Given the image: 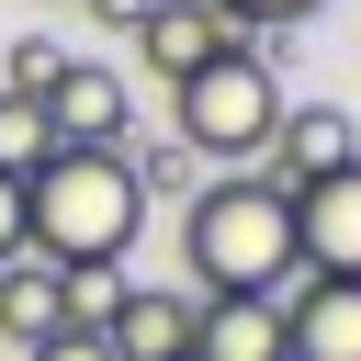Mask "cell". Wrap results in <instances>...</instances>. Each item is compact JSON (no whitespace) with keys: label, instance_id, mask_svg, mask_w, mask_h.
I'll return each instance as SVG.
<instances>
[{"label":"cell","instance_id":"1","mask_svg":"<svg viewBox=\"0 0 361 361\" xmlns=\"http://www.w3.org/2000/svg\"><path fill=\"white\" fill-rule=\"evenodd\" d=\"M135 226H147V192L124 147H45L23 169V248L45 271H124Z\"/></svg>","mask_w":361,"mask_h":361},{"label":"cell","instance_id":"2","mask_svg":"<svg viewBox=\"0 0 361 361\" xmlns=\"http://www.w3.org/2000/svg\"><path fill=\"white\" fill-rule=\"evenodd\" d=\"M180 271L203 293H282L293 271V192L282 180H203L180 214Z\"/></svg>","mask_w":361,"mask_h":361},{"label":"cell","instance_id":"3","mask_svg":"<svg viewBox=\"0 0 361 361\" xmlns=\"http://www.w3.org/2000/svg\"><path fill=\"white\" fill-rule=\"evenodd\" d=\"M271 113H282V68L259 56V45H214L180 90H169V135L192 147V158H259L271 147Z\"/></svg>","mask_w":361,"mask_h":361},{"label":"cell","instance_id":"4","mask_svg":"<svg viewBox=\"0 0 361 361\" xmlns=\"http://www.w3.org/2000/svg\"><path fill=\"white\" fill-rule=\"evenodd\" d=\"M282 361H361V282L293 271L282 282Z\"/></svg>","mask_w":361,"mask_h":361},{"label":"cell","instance_id":"5","mask_svg":"<svg viewBox=\"0 0 361 361\" xmlns=\"http://www.w3.org/2000/svg\"><path fill=\"white\" fill-rule=\"evenodd\" d=\"M293 271H338V282H361V158L293 192Z\"/></svg>","mask_w":361,"mask_h":361},{"label":"cell","instance_id":"6","mask_svg":"<svg viewBox=\"0 0 361 361\" xmlns=\"http://www.w3.org/2000/svg\"><path fill=\"white\" fill-rule=\"evenodd\" d=\"M259 158H271V180H282V192H305V180H327V169H350V158H361V124H350L338 102H282Z\"/></svg>","mask_w":361,"mask_h":361},{"label":"cell","instance_id":"7","mask_svg":"<svg viewBox=\"0 0 361 361\" xmlns=\"http://www.w3.org/2000/svg\"><path fill=\"white\" fill-rule=\"evenodd\" d=\"M45 124H56V147H124V135H135V113H124V79H113L102 56H68V68H56V90H45Z\"/></svg>","mask_w":361,"mask_h":361},{"label":"cell","instance_id":"8","mask_svg":"<svg viewBox=\"0 0 361 361\" xmlns=\"http://www.w3.org/2000/svg\"><path fill=\"white\" fill-rule=\"evenodd\" d=\"M102 350H113V361H192V293H169V282H124L113 316H102Z\"/></svg>","mask_w":361,"mask_h":361},{"label":"cell","instance_id":"9","mask_svg":"<svg viewBox=\"0 0 361 361\" xmlns=\"http://www.w3.org/2000/svg\"><path fill=\"white\" fill-rule=\"evenodd\" d=\"M192 361H282V293H192Z\"/></svg>","mask_w":361,"mask_h":361},{"label":"cell","instance_id":"10","mask_svg":"<svg viewBox=\"0 0 361 361\" xmlns=\"http://www.w3.org/2000/svg\"><path fill=\"white\" fill-rule=\"evenodd\" d=\"M214 45H237V34H226L203 0H147V23H135V56H147V79H158V90H180Z\"/></svg>","mask_w":361,"mask_h":361},{"label":"cell","instance_id":"11","mask_svg":"<svg viewBox=\"0 0 361 361\" xmlns=\"http://www.w3.org/2000/svg\"><path fill=\"white\" fill-rule=\"evenodd\" d=\"M56 327H68V305H56V271H45L34 248H23V259H0V350L23 361V350H34V338H56Z\"/></svg>","mask_w":361,"mask_h":361},{"label":"cell","instance_id":"12","mask_svg":"<svg viewBox=\"0 0 361 361\" xmlns=\"http://www.w3.org/2000/svg\"><path fill=\"white\" fill-rule=\"evenodd\" d=\"M45 147H56V124H45V102H23V90H0V169L23 180V169H34Z\"/></svg>","mask_w":361,"mask_h":361},{"label":"cell","instance_id":"13","mask_svg":"<svg viewBox=\"0 0 361 361\" xmlns=\"http://www.w3.org/2000/svg\"><path fill=\"white\" fill-rule=\"evenodd\" d=\"M124 169H135L147 203H158V192H192V147H180V135H147V147L124 135Z\"/></svg>","mask_w":361,"mask_h":361},{"label":"cell","instance_id":"14","mask_svg":"<svg viewBox=\"0 0 361 361\" xmlns=\"http://www.w3.org/2000/svg\"><path fill=\"white\" fill-rule=\"evenodd\" d=\"M56 68H68V45H56V34H11V68H0V90L45 102V90H56Z\"/></svg>","mask_w":361,"mask_h":361},{"label":"cell","instance_id":"15","mask_svg":"<svg viewBox=\"0 0 361 361\" xmlns=\"http://www.w3.org/2000/svg\"><path fill=\"white\" fill-rule=\"evenodd\" d=\"M203 11H214V23H226V34L248 45V34H293V23L316 11V0H203Z\"/></svg>","mask_w":361,"mask_h":361},{"label":"cell","instance_id":"16","mask_svg":"<svg viewBox=\"0 0 361 361\" xmlns=\"http://www.w3.org/2000/svg\"><path fill=\"white\" fill-rule=\"evenodd\" d=\"M113 293H124V271H56V305H68V327H102V316H113Z\"/></svg>","mask_w":361,"mask_h":361},{"label":"cell","instance_id":"17","mask_svg":"<svg viewBox=\"0 0 361 361\" xmlns=\"http://www.w3.org/2000/svg\"><path fill=\"white\" fill-rule=\"evenodd\" d=\"M23 361H113V350H102V327H56V338H34Z\"/></svg>","mask_w":361,"mask_h":361},{"label":"cell","instance_id":"18","mask_svg":"<svg viewBox=\"0 0 361 361\" xmlns=\"http://www.w3.org/2000/svg\"><path fill=\"white\" fill-rule=\"evenodd\" d=\"M0 259H23V180L0 169Z\"/></svg>","mask_w":361,"mask_h":361},{"label":"cell","instance_id":"19","mask_svg":"<svg viewBox=\"0 0 361 361\" xmlns=\"http://www.w3.org/2000/svg\"><path fill=\"white\" fill-rule=\"evenodd\" d=\"M90 11H102V23H147V0H90Z\"/></svg>","mask_w":361,"mask_h":361}]
</instances>
